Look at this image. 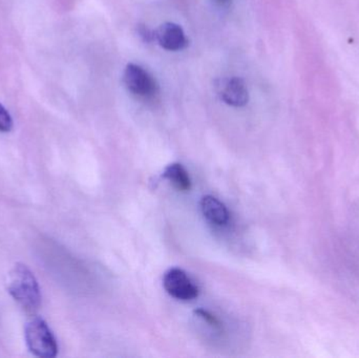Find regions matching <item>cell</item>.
Here are the masks:
<instances>
[{"mask_svg":"<svg viewBox=\"0 0 359 358\" xmlns=\"http://www.w3.org/2000/svg\"><path fill=\"white\" fill-rule=\"evenodd\" d=\"M8 294L27 312H35L41 304L37 280L25 265L16 264L8 273L6 281Z\"/></svg>","mask_w":359,"mask_h":358,"instance_id":"obj_1","label":"cell"},{"mask_svg":"<svg viewBox=\"0 0 359 358\" xmlns=\"http://www.w3.org/2000/svg\"><path fill=\"white\" fill-rule=\"evenodd\" d=\"M25 343L32 354L38 357L53 358L58 353V345L44 319L34 317L25 325Z\"/></svg>","mask_w":359,"mask_h":358,"instance_id":"obj_2","label":"cell"},{"mask_svg":"<svg viewBox=\"0 0 359 358\" xmlns=\"http://www.w3.org/2000/svg\"><path fill=\"white\" fill-rule=\"evenodd\" d=\"M124 84L135 96L144 100H151L159 92L157 82L153 76L143 67L130 63L126 67L123 75Z\"/></svg>","mask_w":359,"mask_h":358,"instance_id":"obj_3","label":"cell"},{"mask_svg":"<svg viewBox=\"0 0 359 358\" xmlns=\"http://www.w3.org/2000/svg\"><path fill=\"white\" fill-rule=\"evenodd\" d=\"M163 287L172 298L182 302L196 300L200 294L196 284L181 268H170L163 277Z\"/></svg>","mask_w":359,"mask_h":358,"instance_id":"obj_4","label":"cell"},{"mask_svg":"<svg viewBox=\"0 0 359 358\" xmlns=\"http://www.w3.org/2000/svg\"><path fill=\"white\" fill-rule=\"evenodd\" d=\"M200 209L209 224L215 227H225L229 224V210L223 202L213 195H207L200 201Z\"/></svg>","mask_w":359,"mask_h":358,"instance_id":"obj_5","label":"cell"},{"mask_svg":"<svg viewBox=\"0 0 359 358\" xmlns=\"http://www.w3.org/2000/svg\"><path fill=\"white\" fill-rule=\"evenodd\" d=\"M219 95L224 102L231 106H244L249 100L246 84L238 77L223 80L219 85Z\"/></svg>","mask_w":359,"mask_h":358,"instance_id":"obj_6","label":"cell"},{"mask_svg":"<svg viewBox=\"0 0 359 358\" xmlns=\"http://www.w3.org/2000/svg\"><path fill=\"white\" fill-rule=\"evenodd\" d=\"M156 40L168 50H181L187 46L185 33L176 23L166 22L155 32Z\"/></svg>","mask_w":359,"mask_h":358,"instance_id":"obj_7","label":"cell"},{"mask_svg":"<svg viewBox=\"0 0 359 358\" xmlns=\"http://www.w3.org/2000/svg\"><path fill=\"white\" fill-rule=\"evenodd\" d=\"M163 178L168 180L177 191L186 193L191 188L189 174L182 164L172 163L164 170Z\"/></svg>","mask_w":359,"mask_h":358,"instance_id":"obj_8","label":"cell"},{"mask_svg":"<svg viewBox=\"0 0 359 358\" xmlns=\"http://www.w3.org/2000/svg\"><path fill=\"white\" fill-rule=\"evenodd\" d=\"M13 128V119L6 107L0 103V132H8Z\"/></svg>","mask_w":359,"mask_h":358,"instance_id":"obj_9","label":"cell"},{"mask_svg":"<svg viewBox=\"0 0 359 358\" xmlns=\"http://www.w3.org/2000/svg\"><path fill=\"white\" fill-rule=\"evenodd\" d=\"M138 33L140 37L144 40L145 42H151L156 40L155 32L151 31V29L147 27V25H139Z\"/></svg>","mask_w":359,"mask_h":358,"instance_id":"obj_10","label":"cell"},{"mask_svg":"<svg viewBox=\"0 0 359 358\" xmlns=\"http://www.w3.org/2000/svg\"><path fill=\"white\" fill-rule=\"evenodd\" d=\"M217 1H219V4H223V6H227L231 0H217Z\"/></svg>","mask_w":359,"mask_h":358,"instance_id":"obj_11","label":"cell"}]
</instances>
